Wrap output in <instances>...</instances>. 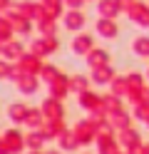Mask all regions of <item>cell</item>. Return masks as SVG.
Returning <instances> with one entry per match:
<instances>
[{"mask_svg":"<svg viewBox=\"0 0 149 154\" xmlns=\"http://www.w3.org/2000/svg\"><path fill=\"white\" fill-rule=\"evenodd\" d=\"M0 154H23L25 152V132L17 127H10L5 132H0Z\"/></svg>","mask_w":149,"mask_h":154,"instance_id":"6da1fadb","label":"cell"},{"mask_svg":"<svg viewBox=\"0 0 149 154\" xmlns=\"http://www.w3.org/2000/svg\"><path fill=\"white\" fill-rule=\"evenodd\" d=\"M72 134H75V139L79 142V147H89V144H95V137H97V127L92 122H89L87 117L85 119H77L72 127Z\"/></svg>","mask_w":149,"mask_h":154,"instance_id":"7a4b0ae2","label":"cell"},{"mask_svg":"<svg viewBox=\"0 0 149 154\" xmlns=\"http://www.w3.org/2000/svg\"><path fill=\"white\" fill-rule=\"evenodd\" d=\"M95 144H97V152H99V154H114V152H117V144H114L112 127H109V124H104L102 129H97Z\"/></svg>","mask_w":149,"mask_h":154,"instance_id":"3957f363","label":"cell"},{"mask_svg":"<svg viewBox=\"0 0 149 154\" xmlns=\"http://www.w3.org/2000/svg\"><path fill=\"white\" fill-rule=\"evenodd\" d=\"M65 129H67L65 117H60V119H45V122H42V127H40V132H42V137H45L47 142H55Z\"/></svg>","mask_w":149,"mask_h":154,"instance_id":"277c9868","label":"cell"},{"mask_svg":"<svg viewBox=\"0 0 149 154\" xmlns=\"http://www.w3.org/2000/svg\"><path fill=\"white\" fill-rule=\"evenodd\" d=\"M42 114H45V119H60V117H65V107H62V100H57V97H50L42 102Z\"/></svg>","mask_w":149,"mask_h":154,"instance_id":"5b68a950","label":"cell"},{"mask_svg":"<svg viewBox=\"0 0 149 154\" xmlns=\"http://www.w3.org/2000/svg\"><path fill=\"white\" fill-rule=\"evenodd\" d=\"M45 137H42V132L40 129H27L25 132V149L30 152H42L45 149Z\"/></svg>","mask_w":149,"mask_h":154,"instance_id":"8992f818","label":"cell"},{"mask_svg":"<svg viewBox=\"0 0 149 154\" xmlns=\"http://www.w3.org/2000/svg\"><path fill=\"white\" fill-rule=\"evenodd\" d=\"M27 109H30V107H27L25 102H13V104L8 107V119L13 122V124H17V127H20V124H25Z\"/></svg>","mask_w":149,"mask_h":154,"instance_id":"52a82bcc","label":"cell"},{"mask_svg":"<svg viewBox=\"0 0 149 154\" xmlns=\"http://www.w3.org/2000/svg\"><path fill=\"white\" fill-rule=\"evenodd\" d=\"M55 142H57V149H62L65 154H67V152H77V149H79V142L75 139L72 129H65V132L60 134V137H57Z\"/></svg>","mask_w":149,"mask_h":154,"instance_id":"ba28073f","label":"cell"},{"mask_svg":"<svg viewBox=\"0 0 149 154\" xmlns=\"http://www.w3.org/2000/svg\"><path fill=\"white\" fill-rule=\"evenodd\" d=\"M77 102H79V107H82L85 112H92V109H97V104H99V97L95 92H89V90H85V92H79V97H77Z\"/></svg>","mask_w":149,"mask_h":154,"instance_id":"9c48e42d","label":"cell"},{"mask_svg":"<svg viewBox=\"0 0 149 154\" xmlns=\"http://www.w3.org/2000/svg\"><path fill=\"white\" fill-rule=\"evenodd\" d=\"M50 90H52V97L65 100V97H67L70 85H67V80H62V77H55V80H50Z\"/></svg>","mask_w":149,"mask_h":154,"instance_id":"30bf717a","label":"cell"},{"mask_svg":"<svg viewBox=\"0 0 149 154\" xmlns=\"http://www.w3.org/2000/svg\"><path fill=\"white\" fill-rule=\"evenodd\" d=\"M42 122H45L42 109H27V117H25V127L27 129H40Z\"/></svg>","mask_w":149,"mask_h":154,"instance_id":"8fae6325","label":"cell"},{"mask_svg":"<svg viewBox=\"0 0 149 154\" xmlns=\"http://www.w3.org/2000/svg\"><path fill=\"white\" fill-rule=\"evenodd\" d=\"M17 87H20L23 94H35L37 92V82H35V77L25 75V77H17Z\"/></svg>","mask_w":149,"mask_h":154,"instance_id":"7c38bea8","label":"cell"},{"mask_svg":"<svg viewBox=\"0 0 149 154\" xmlns=\"http://www.w3.org/2000/svg\"><path fill=\"white\" fill-rule=\"evenodd\" d=\"M127 117H122V114H112V117H107V124L109 127H117V129H124L127 127Z\"/></svg>","mask_w":149,"mask_h":154,"instance_id":"4fadbf2b","label":"cell"},{"mask_svg":"<svg viewBox=\"0 0 149 154\" xmlns=\"http://www.w3.org/2000/svg\"><path fill=\"white\" fill-rule=\"evenodd\" d=\"M87 119H89V122H92V124H95V127H97V129H102V127H104V124H107V117H104V114H99L97 109H92V112H89V117H87Z\"/></svg>","mask_w":149,"mask_h":154,"instance_id":"5bb4252c","label":"cell"},{"mask_svg":"<svg viewBox=\"0 0 149 154\" xmlns=\"http://www.w3.org/2000/svg\"><path fill=\"white\" fill-rule=\"evenodd\" d=\"M72 90L79 94V92H85L87 90V80H82V77H75V80H72Z\"/></svg>","mask_w":149,"mask_h":154,"instance_id":"9a60e30c","label":"cell"},{"mask_svg":"<svg viewBox=\"0 0 149 154\" xmlns=\"http://www.w3.org/2000/svg\"><path fill=\"white\" fill-rule=\"evenodd\" d=\"M134 139H137V137H134V134L129 132V129H127V134L122 132V142H127V144H129V142H134Z\"/></svg>","mask_w":149,"mask_h":154,"instance_id":"2e32d148","label":"cell"},{"mask_svg":"<svg viewBox=\"0 0 149 154\" xmlns=\"http://www.w3.org/2000/svg\"><path fill=\"white\" fill-rule=\"evenodd\" d=\"M87 45H89L87 40H77V45H75V47H77V50H85V47H87Z\"/></svg>","mask_w":149,"mask_h":154,"instance_id":"e0dca14e","label":"cell"},{"mask_svg":"<svg viewBox=\"0 0 149 154\" xmlns=\"http://www.w3.org/2000/svg\"><path fill=\"white\" fill-rule=\"evenodd\" d=\"M42 154H65L62 149H42Z\"/></svg>","mask_w":149,"mask_h":154,"instance_id":"ac0fdd59","label":"cell"},{"mask_svg":"<svg viewBox=\"0 0 149 154\" xmlns=\"http://www.w3.org/2000/svg\"><path fill=\"white\" fill-rule=\"evenodd\" d=\"M3 72H8V70H5V67H0V80H3V77H5Z\"/></svg>","mask_w":149,"mask_h":154,"instance_id":"d6986e66","label":"cell"},{"mask_svg":"<svg viewBox=\"0 0 149 154\" xmlns=\"http://www.w3.org/2000/svg\"><path fill=\"white\" fill-rule=\"evenodd\" d=\"M25 154H42V152H30V149H25Z\"/></svg>","mask_w":149,"mask_h":154,"instance_id":"ffe728a7","label":"cell"},{"mask_svg":"<svg viewBox=\"0 0 149 154\" xmlns=\"http://www.w3.org/2000/svg\"><path fill=\"white\" fill-rule=\"evenodd\" d=\"M82 154H92V152H82Z\"/></svg>","mask_w":149,"mask_h":154,"instance_id":"44dd1931","label":"cell"},{"mask_svg":"<svg viewBox=\"0 0 149 154\" xmlns=\"http://www.w3.org/2000/svg\"><path fill=\"white\" fill-rule=\"evenodd\" d=\"M114 154H119V152H114Z\"/></svg>","mask_w":149,"mask_h":154,"instance_id":"7402d4cb","label":"cell"},{"mask_svg":"<svg viewBox=\"0 0 149 154\" xmlns=\"http://www.w3.org/2000/svg\"><path fill=\"white\" fill-rule=\"evenodd\" d=\"M0 139H3V137H0Z\"/></svg>","mask_w":149,"mask_h":154,"instance_id":"603a6c76","label":"cell"}]
</instances>
